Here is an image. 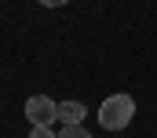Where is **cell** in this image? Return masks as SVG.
<instances>
[{
	"instance_id": "1",
	"label": "cell",
	"mask_w": 157,
	"mask_h": 138,
	"mask_svg": "<svg viewBox=\"0 0 157 138\" xmlns=\"http://www.w3.org/2000/svg\"><path fill=\"white\" fill-rule=\"evenodd\" d=\"M132 116H135V102H132L128 95H110L106 102L99 105V124H102L106 131H121V127H128Z\"/></svg>"
},
{
	"instance_id": "2",
	"label": "cell",
	"mask_w": 157,
	"mask_h": 138,
	"mask_svg": "<svg viewBox=\"0 0 157 138\" xmlns=\"http://www.w3.org/2000/svg\"><path fill=\"white\" fill-rule=\"evenodd\" d=\"M26 116L33 127H48L51 120H59V102H51L48 95H33L26 98Z\"/></svg>"
},
{
	"instance_id": "3",
	"label": "cell",
	"mask_w": 157,
	"mask_h": 138,
	"mask_svg": "<svg viewBox=\"0 0 157 138\" xmlns=\"http://www.w3.org/2000/svg\"><path fill=\"white\" fill-rule=\"evenodd\" d=\"M88 116V105L84 102H59V120L62 124H80Z\"/></svg>"
},
{
	"instance_id": "4",
	"label": "cell",
	"mask_w": 157,
	"mask_h": 138,
	"mask_svg": "<svg viewBox=\"0 0 157 138\" xmlns=\"http://www.w3.org/2000/svg\"><path fill=\"white\" fill-rule=\"evenodd\" d=\"M59 138H91V135H88V131H84L80 124H66V127H62V135H59Z\"/></svg>"
},
{
	"instance_id": "5",
	"label": "cell",
	"mask_w": 157,
	"mask_h": 138,
	"mask_svg": "<svg viewBox=\"0 0 157 138\" xmlns=\"http://www.w3.org/2000/svg\"><path fill=\"white\" fill-rule=\"evenodd\" d=\"M29 138H59V135H51L48 127H33V135H29Z\"/></svg>"
},
{
	"instance_id": "6",
	"label": "cell",
	"mask_w": 157,
	"mask_h": 138,
	"mask_svg": "<svg viewBox=\"0 0 157 138\" xmlns=\"http://www.w3.org/2000/svg\"><path fill=\"white\" fill-rule=\"evenodd\" d=\"M44 7H62V4H70V0H40Z\"/></svg>"
}]
</instances>
